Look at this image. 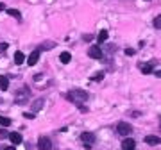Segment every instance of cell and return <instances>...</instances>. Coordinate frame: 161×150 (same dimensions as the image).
Returning a JSON list of instances; mask_svg holds the SVG:
<instances>
[{
	"label": "cell",
	"instance_id": "obj_1",
	"mask_svg": "<svg viewBox=\"0 0 161 150\" xmlns=\"http://www.w3.org/2000/svg\"><path fill=\"white\" fill-rule=\"evenodd\" d=\"M66 97L70 100H74V102H86L88 100V93L82 91V89H75V91H70Z\"/></svg>",
	"mask_w": 161,
	"mask_h": 150
},
{
	"label": "cell",
	"instance_id": "obj_2",
	"mask_svg": "<svg viewBox=\"0 0 161 150\" xmlns=\"http://www.w3.org/2000/svg\"><path fill=\"white\" fill-rule=\"evenodd\" d=\"M116 132L120 134V136H129V134L132 132V127L129 123H125V121H120V123L116 125Z\"/></svg>",
	"mask_w": 161,
	"mask_h": 150
},
{
	"label": "cell",
	"instance_id": "obj_3",
	"mask_svg": "<svg viewBox=\"0 0 161 150\" xmlns=\"http://www.w3.org/2000/svg\"><path fill=\"white\" fill-rule=\"evenodd\" d=\"M80 139H82V143H84V147H86V148H92V145L95 143V134L82 132V134H80Z\"/></svg>",
	"mask_w": 161,
	"mask_h": 150
},
{
	"label": "cell",
	"instance_id": "obj_4",
	"mask_svg": "<svg viewBox=\"0 0 161 150\" xmlns=\"http://www.w3.org/2000/svg\"><path fill=\"white\" fill-rule=\"evenodd\" d=\"M38 148H40V150H50V148H52L50 139L45 138V136H41V138L38 139Z\"/></svg>",
	"mask_w": 161,
	"mask_h": 150
},
{
	"label": "cell",
	"instance_id": "obj_5",
	"mask_svg": "<svg viewBox=\"0 0 161 150\" xmlns=\"http://www.w3.org/2000/svg\"><path fill=\"white\" fill-rule=\"evenodd\" d=\"M134 147H136V143L132 138H125L122 141V150H134Z\"/></svg>",
	"mask_w": 161,
	"mask_h": 150
},
{
	"label": "cell",
	"instance_id": "obj_6",
	"mask_svg": "<svg viewBox=\"0 0 161 150\" xmlns=\"http://www.w3.org/2000/svg\"><path fill=\"white\" fill-rule=\"evenodd\" d=\"M88 56L93 57V59H100V57H102V50H100L98 46H92V48L88 50Z\"/></svg>",
	"mask_w": 161,
	"mask_h": 150
},
{
	"label": "cell",
	"instance_id": "obj_7",
	"mask_svg": "<svg viewBox=\"0 0 161 150\" xmlns=\"http://www.w3.org/2000/svg\"><path fill=\"white\" fill-rule=\"evenodd\" d=\"M38 59H40V50H34V52L27 57V64H29V66H34V64L38 63Z\"/></svg>",
	"mask_w": 161,
	"mask_h": 150
},
{
	"label": "cell",
	"instance_id": "obj_8",
	"mask_svg": "<svg viewBox=\"0 0 161 150\" xmlns=\"http://www.w3.org/2000/svg\"><path fill=\"white\" fill-rule=\"evenodd\" d=\"M9 139H11L13 145H20L22 143V136H20V132H11L9 134Z\"/></svg>",
	"mask_w": 161,
	"mask_h": 150
},
{
	"label": "cell",
	"instance_id": "obj_9",
	"mask_svg": "<svg viewBox=\"0 0 161 150\" xmlns=\"http://www.w3.org/2000/svg\"><path fill=\"white\" fill-rule=\"evenodd\" d=\"M145 143L147 145H159L161 143V138H158V136H147V138H145Z\"/></svg>",
	"mask_w": 161,
	"mask_h": 150
},
{
	"label": "cell",
	"instance_id": "obj_10",
	"mask_svg": "<svg viewBox=\"0 0 161 150\" xmlns=\"http://www.w3.org/2000/svg\"><path fill=\"white\" fill-rule=\"evenodd\" d=\"M43 104H45V100H43V98H38V100H34V102H32V111H40L41 107H43Z\"/></svg>",
	"mask_w": 161,
	"mask_h": 150
},
{
	"label": "cell",
	"instance_id": "obj_11",
	"mask_svg": "<svg viewBox=\"0 0 161 150\" xmlns=\"http://www.w3.org/2000/svg\"><path fill=\"white\" fill-rule=\"evenodd\" d=\"M7 88H9V79L4 77V75H0V89H2V91H6Z\"/></svg>",
	"mask_w": 161,
	"mask_h": 150
},
{
	"label": "cell",
	"instance_id": "obj_12",
	"mask_svg": "<svg viewBox=\"0 0 161 150\" xmlns=\"http://www.w3.org/2000/svg\"><path fill=\"white\" fill-rule=\"evenodd\" d=\"M23 61H25V54H23V52H20V50H18V52L14 54V63H16V64H22Z\"/></svg>",
	"mask_w": 161,
	"mask_h": 150
},
{
	"label": "cell",
	"instance_id": "obj_13",
	"mask_svg": "<svg viewBox=\"0 0 161 150\" xmlns=\"http://www.w3.org/2000/svg\"><path fill=\"white\" fill-rule=\"evenodd\" d=\"M6 13H7V14H11L13 18H16L18 22L22 20V14H20V11H16V9H6Z\"/></svg>",
	"mask_w": 161,
	"mask_h": 150
},
{
	"label": "cell",
	"instance_id": "obj_14",
	"mask_svg": "<svg viewBox=\"0 0 161 150\" xmlns=\"http://www.w3.org/2000/svg\"><path fill=\"white\" fill-rule=\"evenodd\" d=\"M70 59H72V56H70L68 52H63L61 56H59V61H61L63 64H68V63H70Z\"/></svg>",
	"mask_w": 161,
	"mask_h": 150
},
{
	"label": "cell",
	"instance_id": "obj_15",
	"mask_svg": "<svg viewBox=\"0 0 161 150\" xmlns=\"http://www.w3.org/2000/svg\"><path fill=\"white\" fill-rule=\"evenodd\" d=\"M98 43H104V41L108 40V30H100V32H98Z\"/></svg>",
	"mask_w": 161,
	"mask_h": 150
},
{
	"label": "cell",
	"instance_id": "obj_16",
	"mask_svg": "<svg viewBox=\"0 0 161 150\" xmlns=\"http://www.w3.org/2000/svg\"><path fill=\"white\" fill-rule=\"evenodd\" d=\"M0 125H2V127H9V125H11V118L0 116Z\"/></svg>",
	"mask_w": 161,
	"mask_h": 150
},
{
	"label": "cell",
	"instance_id": "obj_17",
	"mask_svg": "<svg viewBox=\"0 0 161 150\" xmlns=\"http://www.w3.org/2000/svg\"><path fill=\"white\" fill-rule=\"evenodd\" d=\"M142 73H152V66L150 64H142Z\"/></svg>",
	"mask_w": 161,
	"mask_h": 150
},
{
	"label": "cell",
	"instance_id": "obj_18",
	"mask_svg": "<svg viewBox=\"0 0 161 150\" xmlns=\"http://www.w3.org/2000/svg\"><path fill=\"white\" fill-rule=\"evenodd\" d=\"M154 27H156V29H161V14L154 18Z\"/></svg>",
	"mask_w": 161,
	"mask_h": 150
},
{
	"label": "cell",
	"instance_id": "obj_19",
	"mask_svg": "<svg viewBox=\"0 0 161 150\" xmlns=\"http://www.w3.org/2000/svg\"><path fill=\"white\" fill-rule=\"evenodd\" d=\"M52 46H56V43H48V41H47V43H43V45H41V48H52Z\"/></svg>",
	"mask_w": 161,
	"mask_h": 150
},
{
	"label": "cell",
	"instance_id": "obj_20",
	"mask_svg": "<svg viewBox=\"0 0 161 150\" xmlns=\"http://www.w3.org/2000/svg\"><path fill=\"white\" fill-rule=\"evenodd\" d=\"M7 48H9V43H0V52H4Z\"/></svg>",
	"mask_w": 161,
	"mask_h": 150
},
{
	"label": "cell",
	"instance_id": "obj_21",
	"mask_svg": "<svg viewBox=\"0 0 161 150\" xmlns=\"http://www.w3.org/2000/svg\"><path fill=\"white\" fill-rule=\"evenodd\" d=\"M102 77H104V75H102V73H97V75H95V77H93V79H92V81H95V82H98V81H102Z\"/></svg>",
	"mask_w": 161,
	"mask_h": 150
},
{
	"label": "cell",
	"instance_id": "obj_22",
	"mask_svg": "<svg viewBox=\"0 0 161 150\" xmlns=\"http://www.w3.org/2000/svg\"><path fill=\"white\" fill-rule=\"evenodd\" d=\"M125 54H127V56H132V54H134V50H132V48H125Z\"/></svg>",
	"mask_w": 161,
	"mask_h": 150
},
{
	"label": "cell",
	"instance_id": "obj_23",
	"mask_svg": "<svg viewBox=\"0 0 161 150\" xmlns=\"http://www.w3.org/2000/svg\"><path fill=\"white\" fill-rule=\"evenodd\" d=\"M23 116H25V118H29V120H31V118H34V115H32V113H25Z\"/></svg>",
	"mask_w": 161,
	"mask_h": 150
},
{
	"label": "cell",
	"instance_id": "obj_24",
	"mask_svg": "<svg viewBox=\"0 0 161 150\" xmlns=\"http://www.w3.org/2000/svg\"><path fill=\"white\" fill-rule=\"evenodd\" d=\"M6 9H7V7L4 6V4H0V11H6Z\"/></svg>",
	"mask_w": 161,
	"mask_h": 150
},
{
	"label": "cell",
	"instance_id": "obj_25",
	"mask_svg": "<svg viewBox=\"0 0 161 150\" xmlns=\"http://www.w3.org/2000/svg\"><path fill=\"white\" fill-rule=\"evenodd\" d=\"M156 77H159L161 79V72H156Z\"/></svg>",
	"mask_w": 161,
	"mask_h": 150
},
{
	"label": "cell",
	"instance_id": "obj_26",
	"mask_svg": "<svg viewBox=\"0 0 161 150\" xmlns=\"http://www.w3.org/2000/svg\"><path fill=\"white\" fill-rule=\"evenodd\" d=\"M4 150H14V147H7V148H4Z\"/></svg>",
	"mask_w": 161,
	"mask_h": 150
}]
</instances>
